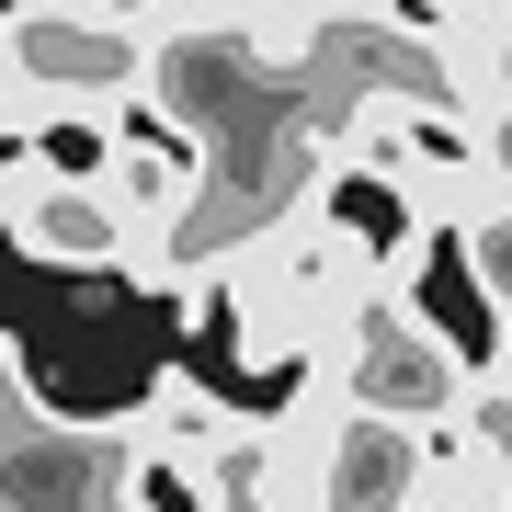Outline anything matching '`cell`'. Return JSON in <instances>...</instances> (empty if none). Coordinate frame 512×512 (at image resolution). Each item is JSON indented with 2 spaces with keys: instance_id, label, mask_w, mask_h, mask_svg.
Returning <instances> with one entry per match:
<instances>
[{
  "instance_id": "6da1fadb",
  "label": "cell",
  "mask_w": 512,
  "mask_h": 512,
  "mask_svg": "<svg viewBox=\"0 0 512 512\" xmlns=\"http://www.w3.org/2000/svg\"><path fill=\"white\" fill-rule=\"evenodd\" d=\"M467 376H478V365L421 319V296H365V319H353V342H342V399H353V410L433 433V421L467 399Z\"/></svg>"
},
{
  "instance_id": "7a4b0ae2",
  "label": "cell",
  "mask_w": 512,
  "mask_h": 512,
  "mask_svg": "<svg viewBox=\"0 0 512 512\" xmlns=\"http://www.w3.org/2000/svg\"><path fill=\"white\" fill-rule=\"evenodd\" d=\"M12 251L46 262V274H114V251H126V217H114L103 183H69V171H46L35 148H23V194H12Z\"/></svg>"
},
{
  "instance_id": "3957f363",
  "label": "cell",
  "mask_w": 512,
  "mask_h": 512,
  "mask_svg": "<svg viewBox=\"0 0 512 512\" xmlns=\"http://www.w3.org/2000/svg\"><path fill=\"white\" fill-rule=\"evenodd\" d=\"M421 456H433V433H410V421H376V410H353V399H342V421H330V444H319L330 512H410Z\"/></svg>"
},
{
  "instance_id": "277c9868",
  "label": "cell",
  "mask_w": 512,
  "mask_h": 512,
  "mask_svg": "<svg viewBox=\"0 0 512 512\" xmlns=\"http://www.w3.org/2000/svg\"><path fill=\"white\" fill-rule=\"evenodd\" d=\"M137 433H160V444H183V456L239 467V456L262 444V410H239L228 387H205V376H183V365H160V376H148V399H137Z\"/></svg>"
},
{
  "instance_id": "5b68a950",
  "label": "cell",
  "mask_w": 512,
  "mask_h": 512,
  "mask_svg": "<svg viewBox=\"0 0 512 512\" xmlns=\"http://www.w3.org/2000/svg\"><path fill=\"white\" fill-rule=\"evenodd\" d=\"M456 262L478 274L490 319H512V205H467V217H456Z\"/></svg>"
},
{
  "instance_id": "8992f818",
  "label": "cell",
  "mask_w": 512,
  "mask_h": 512,
  "mask_svg": "<svg viewBox=\"0 0 512 512\" xmlns=\"http://www.w3.org/2000/svg\"><path fill=\"white\" fill-rule=\"evenodd\" d=\"M478 183L512 205V92H490V103H478Z\"/></svg>"
},
{
  "instance_id": "52a82bcc",
  "label": "cell",
  "mask_w": 512,
  "mask_h": 512,
  "mask_svg": "<svg viewBox=\"0 0 512 512\" xmlns=\"http://www.w3.org/2000/svg\"><path fill=\"white\" fill-rule=\"evenodd\" d=\"M35 421H46V410H35V387H23V353L0 342V444H12V433H35Z\"/></svg>"
},
{
  "instance_id": "ba28073f",
  "label": "cell",
  "mask_w": 512,
  "mask_h": 512,
  "mask_svg": "<svg viewBox=\"0 0 512 512\" xmlns=\"http://www.w3.org/2000/svg\"><path fill=\"white\" fill-rule=\"evenodd\" d=\"M12 12H57V23H114V0H12Z\"/></svg>"
},
{
  "instance_id": "9c48e42d",
  "label": "cell",
  "mask_w": 512,
  "mask_h": 512,
  "mask_svg": "<svg viewBox=\"0 0 512 512\" xmlns=\"http://www.w3.org/2000/svg\"><path fill=\"white\" fill-rule=\"evenodd\" d=\"M501 330H512V319H501Z\"/></svg>"
}]
</instances>
